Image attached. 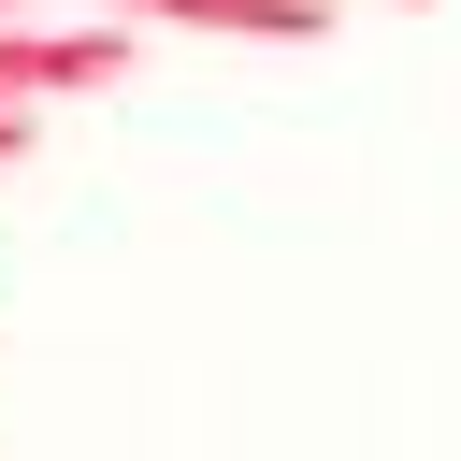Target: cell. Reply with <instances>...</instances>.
<instances>
[{
	"label": "cell",
	"mask_w": 461,
	"mask_h": 461,
	"mask_svg": "<svg viewBox=\"0 0 461 461\" xmlns=\"http://www.w3.org/2000/svg\"><path fill=\"white\" fill-rule=\"evenodd\" d=\"M29 144H43V115H14V101H0V173H14Z\"/></svg>",
	"instance_id": "2"
},
{
	"label": "cell",
	"mask_w": 461,
	"mask_h": 461,
	"mask_svg": "<svg viewBox=\"0 0 461 461\" xmlns=\"http://www.w3.org/2000/svg\"><path fill=\"white\" fill-rule=\"evenodd\" d=\"M0 14H43V0H0Z\"/></svg>",
	"instance_id": "3"
},
{
	"label": "cell",
	"mask_w": 461,
	"mask_h": 461,
	"mask_svg": "<svg viewBox=\"0 0 461 461\" xmlns=\"http://www.w3.org/2000/svg\"><path fill=\"white\" fill-rule=\"evenodd\" d=\"M418 14H432V0H418Z\"/></svg>",
	"instance_id": "4"
},
{
	"label": "cell",
	"mask_w": 461,
	"mask_h": 461,
	"mask_svg": "<svg viewBox=\"0 0 461 461\" xmlns=\"http://www.w3.org/2000/svg\"><path fill=\"white\" fill-rule=\"evenodd\" d=\"M86 14H130V29H202V43H317L346 0H86Z\"/></svg>",
	"instance_id": "1"
}]
</instances>
